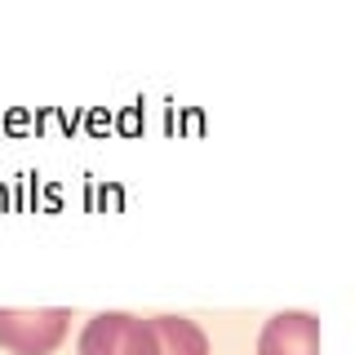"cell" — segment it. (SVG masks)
I'll use <instances>...</instances> for the list:
<instances>
[{"mask_svg": "<svg viewBox=\"0 0 355 355\" xmlns=\"http://www.w3.org/2000/svg\"><path fill=\"white\" fill-rule=\"evenodd\" d=\"M67 329H71L67 306H0V347L14 355H53L62 347Z\"/></svg>", "mask_w": 355, "mask_h": 355, "instance_id": "7a4b0ae2", "label": "cell"}, {"mask_svg": "<svg viewBox=\"0 0 355 355\" xmlns=\"http://www.w3.org/2000/svg\"><path fill=\"white\" fill-rule=\"evenodd\" d=\"M160 333V355H209V338L196 320L187 315H151Z\"/></svg>", "mask_w": 355, "mask_h": 355, "instance_id": "277c9868", "label": "cell"}, {"mask_svg": "<svg viewBox=\"0 0 355 355\" xmlns=\"http://www.w3.org/2000/svg\"><path fill=\"white\" fill-rule=\"evenodd\" d=\"M258 355H320V320L311 311H275L258 333Z\"/></svg>", "mask_w": 355, "mask_h": 355, "instance_id": "3957f363", "label": "cell"}, {"mask_svg": "<svg viewBox=\"0 0 355 355\" xmlns=\"http://www.w3.org/2000/svg\"><path fill=\"white\" fill-rule=\"evenodd\" d=\"M76 347L80 355H160V333L133 311H98Z\"/></svg>", "mask_w": 355, "mask_h": 355, "instance_id": "6da1fadb", "label": "cell"}]
</instances>
